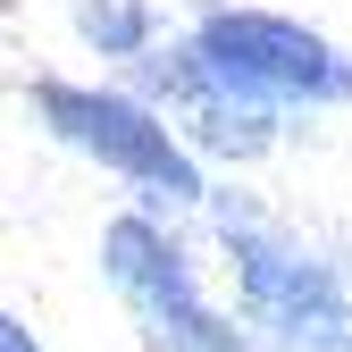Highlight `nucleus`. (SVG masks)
Here are the masks:
<instances>
[{
	"label": "nucleus",
	"mask_w": 352,
	"mask_h": 352,
	"mask_svg": "<svg viewBox=\"0 0 352 352\" xmlns=\"http://www.w3.org/2000/svg\"><path fill=\"white\" fill-rule=\"evenodd\" d=\"M193 59L227 93H285V101H352V59L327 34L269 17V9H210L193 25Z\"/></svg>",
	"instance_id": "1"
},
{
	"label": "nucleus",
	"mask_w": 352,
	"mask_h": 352,
	"mask_svg": "<svg viewBox=\"0 0 352 352\" xmlns=\"http://www.w3.org/2000/svg\"><path fill=\"white\" fill-rule=\"evenodd\" d=\"M227 252L243 277V311L285 352H352V302L311 252H294L260 227H235V218H227Z\"/></svg>",
	"instance_id": "3"
},
{
	"label": "nucleus",
	"mask_w": 352,
	"mask_h": 352,
	"mask_svg": "<svg viewBox=\"0 0 352 352\" xmlns=\"http://www.w3.org/2000/svg\"><path fill=\"white\" fill-rule=\"evenodd\" d=\"M101 269H109V285L135 302V311L151 319V327H168L176 311H193V260L176 252L151 218H118V227L101 235Z\"/></svg>",
	"instance_id": "4"
},
{
	"label": "nucleus",
	"mask_w": 352,
	"mask_h": 352,
	"mask_svg": "<svg viewBox=\"0 0 352 352\" xmlns=\"http://www.w3.org/2000/svg\"><path fill=\"white\" fill-rule=\"evenodd\" d=\"M34 109H42L51 135H67L76 151H93L118 176H135L143 193H160V201H201V168L185 160V143H176L143 101L84 93V84H34Z\"/></svg>",
	"instance_id": "2"
},
{
	"label": "nucleus",
	"mask_w": 352,
	"mask_h": 352,
	"mask_svg": "<svg viewBox=\"0 0 352 352\" xmlns=\"http://www.w3.org/2000/svg\"><path fill=\"white\" fill-rule=\"evenodd\" d=\"M0 352H34V336H25V327H17L9 311H0Z\"/></svg>",
	"instance_id": "7"
},
{
	"label": "nucleus",
	"mask_w": 352,
	"mask_h": 352,
	"mask_svg": "<svg viewBox=\"0 0 352 352\" xmlns=\"http://www.w3.org/2000/svg\"><path fill=\"white\" fill-rule=\"evenodd\" d=\"M151 336H160L168 352H243V336H235L227 319H218L210 302H193V311H176V319H168V327H151Z\"/></svg>",
	"instance_id": "6"
},
{
	"label": "nucleus",
	"mask_w": 352,
	"mask_h": 352,
	"mask_svg": "<svg viewBox=\"0 0 352 352\" xmlns=\"http://www.w3.org/2000/svg\"><path fill=\"white\" fill-rule=\"evenodd\" d=\"M76 25H84V42H101V59H135L151 42V17L135 0H76Z\"/></svg>",
	"instance_id": "5"
}]
</instances>
